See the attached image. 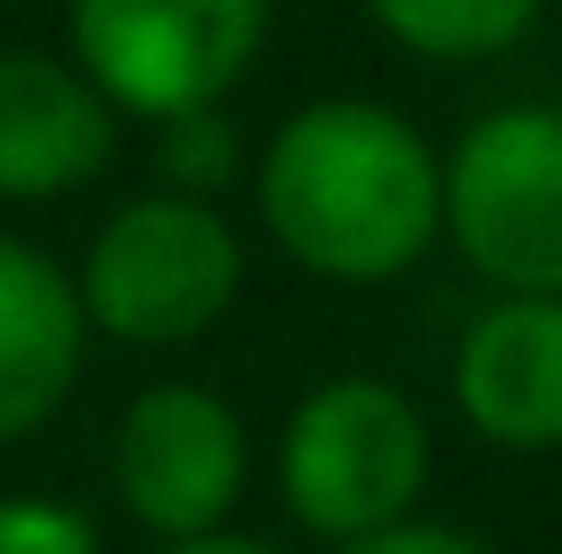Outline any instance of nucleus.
Listing matches in <instances>:
<instances>
[{
    "label": "nucleus",
    "instance_id": "obj_8",
    "mask_svg": "<svg viewBox=\"0 0 562 554\" xmlns=\"http://www.w3.org/2000/svg\"><path fill=\"white\" fill-rule=\"evenodd\" d=\"M114 114L74 57L0 49V204H57L114 163Z\"/></svg>",
    "mask_w": 562,
    "mask_h": 554
},
{
    "label": "nucleus",
    "instance_id": "obj_9",
    "mask_svg": "<svg viewBox=\"0 0 562 554\" xmlns=\"http://www.w3.org/2000/svg\"><path fill=\"white\" fill-rule=\"evenodd\" d=\"M90 359V318L74 294V270L49 261L33 237L0 228V449L49 432V416L74 399Z\"/></svg>",
    "mask_w": 562,
    "mask_h": 554
},
{
    "label": "nucleus",
    "instance_id": "obj_11",
    "mask_svg": "<svg viewBox=\"0 0 562 554\" xmlns=\"http://www.w3.org/2000/svg\"><path fill=\"white\" fill-rule=\"evenodd\" d=\"M155 188L164 196H196V204H221L228 188L245 180V139L228 123V106H196L180 123H155Z\"/></svg>",
    "mask_w": 562,
    "mask_h": 554
},
{
    "label": "nucleus",
    "instance_id": "obj_1",
    "mask_svg": "<svg viewBox=\"0 0 562 554\" xmlns=\"http://www.w3.org/2000/svg\"><path fill=\"white\" fill-rule=\"evenodd\" d=\"M254 221L326 285H392L440 245V147L383 99H310L254 156Z\"/></svg>",
    "mask_w": 562,
    "mask_h": 554
},
{
    "label": "nucleus",
    "instance_id": "obj_13",
    "mask_svg": "<svg viewBox=\"0 0 562 554\" xmlns=\"http://www.w3.org/2000/svg\"><path fill=\"white\" fill-rule=\"evenodd\" d=\"M326 554H497L481 530L464 522H424V513H408V522L375 530V539H351V546H326Z\"/></svg>",
    "mask_w": 562,
    "mask_h": 554
},
{
    "label": "nucleus",
    "instance_id": "obj_14",
    "mask_svg": "<svg viewBox=\"0 0 562 554\" xmlns=\"http://www.w3.org/2000/svg\"><path fill=\"white\" fill-rule=\"evenodd\" d=\"M155 554H285V546L254 539V530H212V539H180V546H155Z\"/></svg>",
    "mask_w": 562,
    "mask_h": 554
},
{
    "label": "nucleus",
    "instance_id": "obj_2",
    "mask_svg": "<svg viewBox=\"0 0 562 554\" xmlns=\"http://www.w3.org/2000/svg\"><path fill=\"white\" fill-rule=\"evenodd\" d=\"M432 482V425L383 375H326L285 408L278 506L302 539L351 546L408 522Z\"/></svg>",
    "mask_w": 562,
    "mask_h": 554
},
{
    "label": "nucleus",
    "instance_id": "obj_7",
    "mask_svg": "<svg viewBox=\"0 0 562 554\" xmlns=\"http://www.w3.org/2000/svg\"><path fill=\"white\" fill-rule=\"evenodd\" d=\"M449 399L506 456L562 449V294H490L457 335Z\"/></svg>",
    "mask_w": 562,
    "mask_h": 554
},
{
    "label": "nucleus",
    "instance_id": "obj_6",
    "mask_svg": "<svg viewBox=\"0 0 562 554\" xmlns=\"http://www.w3.org/2000/svg\"><path fill=\"white\" fill-rule=\"evenodd\" d=\"M245 473H254L245 416L212 384L164 375V384L131 392L123 416H114L106 482H114V506H123L155 546L228 530V513L245 498Z\"/></svg>",
    "mask_w": 562,
    "mask_h": 554
},
{
    "label": "nucleus",
    "instance_id": "obj_4",
    "mask_svg": "<svg viewBox=\"0 0 562 554\" xmlns=\"http://www.w3.org/2000/svg\"><path fill=\"white\" fill-rule=\"evenodd\" d=\"M440 237L490 294H562V106L514 99L457 131Z\"/></svg>",
    "mask_w": 562,
    "mask_h": 554
},
{
    "label": "nucleus",
    "instance_id": "obj_3",
    "mask_svg": "<svg viewBox=\"0 0 562 554\" xmlns=\"http://www.w3.org/2000/svg\"><path fill=\"white\" fill-rule=\"evenodd\" d=\"M90 335L131 342V351H180L212 335L245 294V237L221 204L196 196H147L114 204L90 228L82 270H74Z\"/></svg>",
    "mask_w": 562,
    "mask_h": 554
},
{
    "label": "nucleus",
    "instance_id": "obj_12",
    "mask_svg": "<svg viewBox=\"0 0 562 554\" xmlns=\"http://www.w3.org/2000/svg\"><path fill=\"white\" fill-rule=\"evenodd\" d=\"M0 554H106L99 522L49 489H0Z\"/></svg>",
    "mask_w": 562,
    "mask_h": 554
},
{
    "label": "nucleus",
    "instance_id": "obj_10",
    "mask_svg": "<svg viewBox=\"0 0 562 554\" xmlns=\"http://www.w3.org/2000/svg\"><path fill=\"white\" fill-rule=\"evenodd\" d=\"M383 33L408 57L432 66H481V57H506L530 42V25L547 16V0H367Z\"/></svg>",
    "mask_w": 562,
    "mask_h": 554
},
{
    "label": "nucleus",
    "instance_id": "obj_5",
    "mask_svg": "<svg viewBox=\"0 0 562 554\" xmlns=\"http://www.w3.org/2000/svg\"><path fill=\"white\" fill-rule=\"evenodd\" d=\"M278 0H66V57L131 123L228 106L254 74Z\"/></svg>",
    "mask_w": 562,
    "mask_h": 554
}]
</instances>
